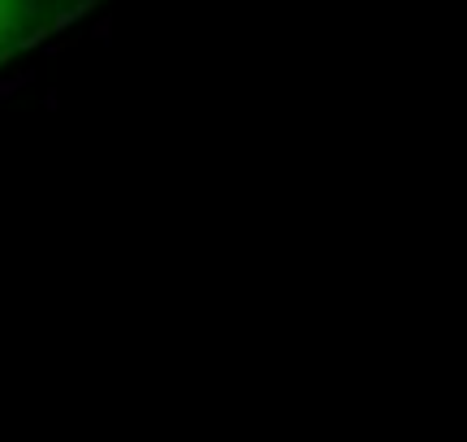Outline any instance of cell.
<instances>
[{
	"instance_id": "6da1fadb",
	"label": "cell",
	"mask_w": 467,
	"mask_h": 442,
	"mask_svg": "<svg viewBox=\"0 0 467 442\" xmlns=\"http://www.w3.org/2000/svg\"><path fill=\"white\" fill-rule=\"evenodd\" d=\"M17 17H22V0H0V48L9 44V35H14Z\"/></svg>"
}]
</instances>
